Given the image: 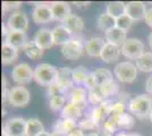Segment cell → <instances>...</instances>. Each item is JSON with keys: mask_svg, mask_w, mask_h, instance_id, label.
I'll return each mask as SVG.
<instances>
[{"mask_svg": "<svg viewBox=\"0 0 152 136\" xmlns=\"http://www.w3.org/2000/svg\"><path fill=\"white\" fill-rule=\"evenodd\" d=\"M127 107L129 112L139 119H146L152 112V99L148 94H140L133 97Z\"/></svg>", "mask_w": 152, "mask_h": 136, "instance_id": "1", "label": "cell"}, {"mask_svg": "<svg viewBox=\"0 0 152 136\" xmlns=\"http://www.w3.org/2000/svg\"><path fill=\"white\" fill-rule=\"evenodd\" d=\"M59 69L50 64H40L34 71V81L41 86H50L58 81Z\"/></svg>", "mask_w": 152, "mask_h": 136, "instance_id": "2", "label": "cell"}, {"mask_svg": "<svg viewBox=\"0 0 152 136\" xmlns=\"http://www.w3.org/2000/svg\"><path fill=\"white\" fill-rule=\"evenodd\" d=\"M114 74L121 83H132L137 76V67L129 61H123L116 65Z\"/></svg>", "mask_w": 152, "mask_h": 136, "instance_id": "3", "label": "cell"}, {"mask_svg": "<svg viewBox=\"0 0 152 136\" xmlns=\"http://www.w3.org/2000/svg\"><path fill=\"white\" fill-rule=\"evenodd\" d=\"M31 99L30 91L24 86H15L9 90L8 95V103L16 108L26 107Z\"/></svg>", "mask_w": 152, "mask_h": 136, "instance_id": "4", "label": "cell"}, {"mask_svg": "<svg viewBox=\"0 0 152 136\" xmlns=\"http://www.w3.org/2000/svg\"><path fill=\"white\" fill-rule=\"evenodd\" d=\"M12 77L14 82L19 85H26L31 83L32 79H34V71H32L28 64L22 63L16 65L12 71Z\"/></svg>", "mask_w": 152, "mask_h": 136, "instance_id": "5", "label": "cell"}, {"mask_svg": "<svg viewBox=\"0 0 152 136\" xmlns=\"http://www.w3.org/2000/svg\"><path fill=\"white\" fill-rule=\"evenodd\" d=\"M60 51H61V55L66 59H68V60H77L78 58H81V56L83 55L84 45H83V43L81 42L80 39L73 38L67 43L61 45Z\"/></svg>", "mask_w": 152, "mask_h": 136, "instance_id": "6", "label": "cell"}, {"mask_svg": "<svg viewBox=\"0 0 152 136\" xmlns=\"http://www.w3.org/2000/svg\"><path fill=\"white\" fill-rule=\"evenodd\" d=\"M52 2H38L33 9L32 18L37 24H47L53 20L52 15Z\"/></svg>", "mask_w": 152, "mask_h": 136, "instance_id": "7", "label": "cell"}, {"mask_svg": "<svg viewBox=\"0 0 152 136\" xmlns=\"http://www.w3.org/2000/svg\"><path fill=\"white\" fill-rule=\"evenodd\" d=\"M121 53L129 59L140 58L144 53V44L139 39H127L126 42L121 45Z\"/></svg>", "mask_w": 152, "mask_h": 136, "instance_id": "8", "label": "cell"}, {"mask_svg": "<svg viewBox=\"0 0 152 136\" xmlns=\"http://www.w3.org/2000/svg\"><path fill=\"white\" fill-rule=\"evenodd\" d=\"M2 132L8 136H26V120L22 117L10 118L5 123Z\"/></svg>", "mask_w": 152, "mask_h": 136, "instance_id": "9", "label": "cell"}, {"mask_svg": "<svg viewBox=\"0 0 152 136\" xmlns=\"http://www.w3.org/2000/svg\"><path fill=\"white\" fill-rule=\"evenodd\" d=\"M7 26L9 31H17V32H26L28 28V20L25 13L23 12H15L7 20Z\"/></svg>", "mask_w": 152, "mask_h": 136, "instance_id": "10", "label": "cell"}, {"mask_svg": "<svg viewBox=\"0 0 152 136\" xmlns=\"http://www.w3.org/2000/svg\"><path fill=\"white\" fill-rule=\"evenodd\" d=\"M126 14L133 20H141L145 18V4L142 1H131L126 4Z\"/></svg>", "mask_w": 152, "mask_h": 136, "instance_id": "11", "label": "cell"}, {"mask_svg": "<svg viewBox=\"0 0 152 136\" xmlns=\"http://www.w3.org/2000/svg\"><path fill=\"white\" fill-rule=\"evenodd\" d=\"M33 41L42 50L50 49L51 47L55 44L53 43V38H52V31L48 30V28H40L38 32L35 33Z\"/></svg>", "mask_w": 152, "mask_h": 136, "instance_id": "12", "label": "cell"}, {"mask_svg": "<svg viewBox=\"0 0 152 136\" xmlns=\"http://www.w3.org/2000/svg\"><path fill=\"white\" fill-rule=\"evenodd\" d=\"M51 10H52V15H53V20L63 22V23L72 15L69 5L67 2H64V1L52 2Z\"/></svg>", "mask_w": 152, "mask_h": 136, "instance_id": "13", "label": "cell"}, {"mask_svg": "<svg viewBox=\"0 0 152 136\" xmlns=\"http://www.w3.org/2000/svg\"><path fill=\"white\" fill-rule=\"evenodd\" d=\"M51 31H52L53 43L57 45H64L65 43H67L69 40H72L74 38L73 36V33L70 32L66 26H64L63 24L53 27Z\"/></svg>", "mask_w": 152, "mask_h": 136, "instance_id": "14", "label": "cell"}, {"mask_svg": "<svg viewBox=\"0 0 152 136\" xmlns=\"http://www.w3.org/2000/svg\"><path fill=\"white\" fill-rule=\"evenodd\" d=\"M9 45L16 48L17 50L24 49L27 44V35L25 32H17V31H9L8 35L6 36V41Z\"/></svg>", "mask_w": 152, "mask_h": 136, "instance_id": "15", "label": "cell"}, {"mask_svg": "<svg viewBox=\"0 0 152 136\" xmlns=\"http://www.w3.org/2000/svg\"><path fill=\"white\" fill-rule=\"evenodd\" d=\"M106 41L102 38H92L85 44V51L90 57H100L106 45Z\"/></svg>", "mask_w": 152, "mask_h": 136, "instance_id": "16", "label": "cell"}, {"mask_svg": "<svg viewBox=\"0 0 152 136\" xmlns=\"http://www.w3.org/2000/svg\"><path fill=\"white\" fill-rule=\"evenodd\" d=\"M121 50V49L118 45H115V44H113V43H108L107 42L101 52L100 58H101L104 63H108V64L115 63V61H117V59L119 58Z\"/></svg>", "mask_w": 152, "mask_h": 136, "instance_id": "17", "label": "cell"}, {"mask_svg": "<svg viewBox=\"0 0 152 136\" xmlns=\"http://www.w3.org/2000/svg\"><path fill=\"white\" fill-rule=\"evenodd\" d=\"M18 57V50L9 45L7 42H4L1 45V63L2 65H10L16 61Z\"/></svg>", "mask_w": 152, "mask_h": 136, "instance_id": "18", "label": "cell"}, {"mask_svg": "<svg viewBox=\"0 0 152 136\" xmlns=\"http://www.w3.org/2000/svg\"><path fill=\"white\" fill-rule=\"evenodd\" d=\"M106 40L108 43H113L115 45L121 47L127 40L126 32H124L123 30L118 28V27H114V28L109 30L108 32H106Z\"/></svg>", "mask_w": 152, "mask_h": 136, "instance_id": "19", "label": "cell"}, {"mask_svg": "<svg viewBox=\"0 0 152 136\" xmlns=\"http://www.w3.org/2000/svg\"><path fill=\"white\" fill-rule=\"evenodd\" d=\"M58 69H59V74H58L57 83L66 92L74 84V81H73V69H70L69 67H61V68H58Z\"/></svg>", "mask_w": 152, "mask_h": 136, "instance_id": "20", "label": "cell"}, {"mask_svg": "<svg viewBox=\"0 0 152 136\" xmlns=\"http://www.w3.org/2000/svg\"><path fill=\"white\" fill-rule=\"evenodd\" d=\"M70 103L75 104L76 107L84 109L88 105V94L86 91L82 87H76L70 93Z\"/></svg>", "mask_w": 152, "mask_h": 136, "instance_id": "21", "label": "cell"}, {"mask_svg": "<svg viewBox=\"0 0 152 136\" xmlns=\"http://www.w3.org/2000/svg\"><path fill=\"white\" fill-rule=\"evenodd\" d=\"M64 26H66L73 34H80L84 30V22L81 17L76 15H70L67 20L63 23Z\"/></svg>", "mask_w": 152, "mask_h": 136, "instance_id": "22", "label": "cell"}, {"mask_svg": "<svg viewBox=\"0 0 152 136\" xmlns=\"http://www.w3.org/2000/svg\"><path fill=\"white\" fill-rule=\"evenodd\" d=\"M96 25L101 31L106 33L109 30L116 27V18H114L113 16H110L107 13L100 14L96 18Z\"/></svg>", "mask_w": 152, "mask_h": 136, "instance_id": "23", "label": "cell"}, {"mask_svg": "<svg viewBox=\"0 0 152 136\" xmlns=\"http://www.w3.org/2000/svg\"><path fill=\"white\" fill-rule=\"evenodd\" d=\"M107 14L113 16L114 18H118L126 14V4L123 1H113L107 6Z\"/></svg>", "mask_w": 152, "mask_h": 136, "instance_id": "24", "label": "cell"}, {"mask_svg": "<svg viewBox=\"0 0 152 136\" xmlns=\"http://www.w3.org/2000/svg\"><path fill=\"white\" fill-rule=\"evenodd\" d=\"M45 132V127L37 118H30L26 120V136H38Z\"/></svg>", "mask_w": 152, "mask_h": 136, "instance_id": "25", "label": "cell"}, {"mask_svg": "<svg viewBox=\"0 0 152 136\" xmlns=\"http://www.w3.org/2000/svg\"><path fill=\"white\" fill-rule=\"evenodd\" d=\"M76 128V124L74 119H58L53 124V132H61L65 134H69L73 129Z\"/></svg>", "mask_w": 152, "mask_h": 136, "instance_id": "26", "label": "cell"}, {"mask_svg": "<svg viewBox=\"0 0 152 136\" xmlns=\"http://www.w3.org/2000/svg\"><path fill=\"white\" fill-rule=\"evenodd\" d=\"M136 67L143 73H151L152 71V52H144L140 58L136 60Z\"/></svg>", "mask_w": 152, "mask_h": 136, "instance_id": "27", "label": "cell"}, {"mask_svg": "<svg viewBox=\"0 0 152 136\" xmlns=\"http://www.w3.org/2000/svg\"><path fill=\"white\" fill-rule=\"evenodd\" d=\"M23 50H24L26 56L30 59H32V60L40 59L43 56V51H45V50H42L40 47H38V45L35 44L34 41H28L27 44L25 45V48H24Z\"/></svg>", "mask_w": 152, "mask_h": 136, "instance_id": "28", "label": "cell"}, {"mask_svg": "<svg viewBox=\"0 0 152 136\" xmlns=\"http://www.w3.org/2000/svg\"><path fill=\"white\" fill-rule=\"evenodd\" d=\"M82 116V109L76 107L75 104L68 103L65 105V108L61 111V117L64 119H77Z\"/></svg>", "mask_w": 152, "mask_h": 136, "instance_id": "29", "label": "cell"}, {"mask_svg": "<svg viewBox=\"0 0 152 136\" xmlns=\"http://www.w3.org/2000/svg\"><path fill=\"white\" fill-rule=\"evenodd\" d=\"M93 74H94V77L96 79V83H98L99 86L102 84H106L108 82L114 81L111 71L107 69V68H99V69L93 71Z\"/></svg>", "mask_w": 152, "mask_h": 136, "instance_id": "30", "label": "cell"}, {"mask_svg": "<svg viewBox=\"0 0 152 136\" xmlns=\"http://www.w3.org/2000/svg\"><path fill=\"white\" fill-rule=\"evenodd\" d=\"M90 74V71L83 67V66H78L75 69H73V81L76 84H84L85 79L88 77V75Z\"/></svg>", "mask_w": 152, "mask_h": 136, "instance_id": "31", "label": "cell"}, {"mask_svg": "<svg viewBox=\"0 0 152 136\" xmlns=\"http://www.w3.org/2000/svg\"><path fill=\"white\" fill-rule=\"evenodd\" d=\"M99 89L101 91L102 95L106 97H109L110 95H114L117 93V91H118V85L117 83L115 82V81H111V82H108L106 84H102L99 86Z\"/></svg>", "mask_w": 152, "mask_h": 136, "instance_id": "32", "label": "cell"}, {"mask_svg": "<svg viewBox=\"0 0 152 136\" xmlns=\"http://www.w3.org/2000/svg\"><path fill=\"white\" fill-rule=\"evenodd\" d=\"M118 116V126L121 128H125V129H129L132 128L135 124V120L132 115L129 113H121V115H117Z\"/></svg>", "mask_w": 152, "mask_h": 136, "instance_id": "33", "label": "cell"}, {"mask_svg": "<svg viewBox=\"0 0 152 136\" xmlns=\"http://www.w3.org/2000/svg\"><path fill=\"white\" fill-rule=\"evenodd\" d=\"M134 20L127 15H123L121 17H118V18H116V27H118V28H121L123 30L124 32H127L131 27H132V24H133Z\"/></svg>", "mask_w": 152, "mask_h": 136, "instance_id": "34", "label": "cell"}, {"mask_svg": "<svg viewBox=\"0 0 152 136\" xmlns=\"http://www.w3.org/2000/svg\"><path fill=\"white\" fill-rule=\"evenodd\" d=\"M78 128H81L82 130L90 132V133H96L99 129V124L93 121L91 118H86V119H83L82 121H80Z\"/></svg>", "mask_w": 152, "mask_h": 136, "instance_id": "35", "label": "cell"}, {"mask_svg": "<svg viewBox=\"0 0 152 136\" xmlns=\"http://www.w3.org/2000/svg\"><path fill=\"white\" fill-rule=\"evenodd\" d=\"M65 102H66V99L64 95H58V97H53L49 99V107L52 111L57 112L60 109H64L65 108Z\"/></svg>", "mask_w": 152, "mask_h": 136, "instance_id": "36", "label": "cell"}, {"mask_svg": "<svg viewBox=\"0 0 152 136\" xmlns=\"http://www.w3.org/2000/svg\"><path fill=\"white\" fill-rule=\"evenodd\" d=\"M107 115H109L108 111L106 110L102 105H98V107H95L94 109L92 110L90 118H91L93 121H95L96 124H99V123H101V121H103L104 117L107 116Z\"/></svg>", "mask_w": 152, "mask_h": 136, "instance_id": "37", "label": "cell"}, {"mask_svg": "<svg viewBox=\"0 0 152 136\" xmlns=\"http://www.w3.org/2000/svg\"><path fill=\"white\" fill-rule=\"evenodd\" d=\"M88 99H89V101L91 102V103L96 104V107L100 105V104L106 100L104 97L102 95L101 91H100L99 87H96V89H94V90L90 91L89 94H88Z\"/></svg>", "mask_w": 152, "mask_h": 136, "instance_id": "38", "label": "cell"}, {"mask_svg": "<svg viewBox=\"0 0 152 136\" xmlns=\"http://www.w3.org/2000/svg\"><path fill=\"white\" fill-rule=\"evenodd\" d=\"M63 93H65V90L56 82V83H53V84L50 85L48 87V90H47V97H49V99H51V97H53L63 95Z\"/></svg>", "mask_w": 152, "mask_h": 136, "instance_id": "39", "label": "cell"}, {"mask_svg": "<svg viewBox=\"0 0 152 136\" xmlns=\"http://www.w3.org/2000/svg\"><path fill=\"white\" fill-rule=\"evenodd\" d=\"M2 13H5L7 10H14L17 9L22 6L20 1H2Z\"/></svg>", "mask_w": 152, "mask_h": 136, "instance_id": "40", "label": "cell"}, {"mask_svg": "<svg viewBox=\"0 0 152 136\" xmlns=\"http://www.w3.org/2000/svg\"><path fill=\"white\" fill-rule=\"evenodd\" d=\"M84 85L89 89L90 91L94 90L96 87H99V85L96 83V79L94 77V74L93 73H90L89 75H88V77L85 79V82H84Z\"/></svg>", "mask_w": 152, "mask_h": 136, "instance_id": "41", "label": "cell"}, {"mask_svg": "<svg viewBox=\"0 0 152 136\" xmlns=\"http://www.w3.org/2000/svg\"><path fill=\"white\" fill-rule=\"evenodd\" d=\"M124 110H125V104L121 101H116L110 115H121V113H124Z\"/></svg>", "mask_w": 152, "mask_h": 136, "instance_id": "42", "label": "cell"}, {"mask_svg": "<svg viewBox=\"0 0 152 136\" xmlns=\"http://www.w3.org/2000/svg\"><path fill=\"white\" fill-rule=\"evenodd\" d=\"M144 20H145L146 25H149L150 27H152V8H149V9L146 10Z\"/></svg>", "mask_w": 152, "mask_h": 136, "instance_id": "43", "label": "cell"}, {"mask_svg": "<svg viewBox=\"0 0 152 136\" xmlns=\"http://www.w3.org/2000/svg\"><path fill=\"white\" fill-rule=\"evenodd\" d=\"M74 5H75L77 8H80V9H84V8L90 7L91 2H90V1H75Z\"/></svg>", "mask_w": 152, "mask_h": 136, "instance_id": "44", "label": "cell"}, {"mask_svg": "<svg viewBox=\"0 0 152 136\" xmlns=\"http://www.w3.org/2000/svg\"><path fill=\"white\" fill-rule=\"evenodd\" d=\"M145 90L149 94H152V75L149 76L145 82Z\"/></svg>", "mask_w": 152, "mask_h": 136, "instance_id": "45", "label": "cell"}, {"mask_svg": "<svg viewBox=\"0 0 152 136\" xmlns=\"http://www.w3.org/2000/svg\"><path fill=\"white\" fill-rule=\"evenodd\" d=\"M68 136H85V134H84V132H83L81 128H77V127H76L75 129H73L69 134H68Z\"/></svg>", "mask_w": 152, "mask_h": 136, "instance_id": "46", "label": "cell"}, {"mask_svg": "<svg viewBox=\"0 0 152 136\" xmlns=\"http://www.w3.org/2000/svg\"><path fill=\"white\" fill-rule=\"evenodd\" d=\"M51 136H68V135L65 134V133H61V132H52Z\"/></svg>", "mask_w": 152, "mask_h": 136, "instance_id": "47", "label": "cell"}, {"mask_svg": "<svg viewBox=\"0 0 152 136\" xmlns=\"http://www.w3.org/2000/svg\"><path fill=\"white\" fill-rule=\"evenodd\" d=\"M4 90H7V81L5 75H2V91Z\"/></svg>", "mask_w": 152, "mask_h": 136, "instance_id": "48", "label": "cell"}, {"mask_svg": "<svg viewBox=\"0 0 152 136\" xmlns=\"http://www.w3.org/2000/svg\"><path fill=\"white\" fill-rule=\"evenodd\" d=\"M148 41H149V44H150V48L152 49V32L149 34V36H148Z\"/></svg>", "mask_w": 152, "mask_h": 136, "instance_id": "49", "label": "cell"}, {"mask_svg": "<svg viewBox=\"0 0 152 136\" xmlns=\"http://www.w3.org/2000/svg\"><path fill=\"white\" fill-rule=\"evenodd\" d=\"M38 136H51V134H49L48 132H43V133H41V134H39Z\"/></svg>", "mask_w": 152, "mask_h": 136, "instance_id": "50", "label": "cell"}, {"mask_svg": "<svg viewBox=\"0 0 152 136\" xmlns=\"http://www.w3.org/2000/svg\"><path fill=\"white\" fill-rule=\"evenodd\" d=\"M85 136H99L96 133H89V134H85Z\"/></svg>", "mask_w": 152, "mask_h": 136, "instance_id": "51", "label": "cell"}, {"mask_svg": "<svg viewBox=\"0 0 152 136\" xmlns=\"http://www.w3.org/2000/svg\"><path fill=\"white\" fill-rule=\"evenodd\" d=\"M116 136H128L127 134H124V133H119V134H117Z\"/></svg>", "mask_w": 152, "mask_h": 136, "instance_id": "52", "label": "cell"}, {"mask_svg": "<svg viewBox=\"0 0 152 136\" xmlns=\"http://www.w3.org/2000/svg\"><path fill=\"white\" fill-rule=\"evenodd\" d=\"M128 136H142V135H140V134H128Z\"/></svg>", "mask_w": 152, "mask_h": 136, "instance_id": "53", "label": "cell"}, {"mask_svg": "<svg viewBox=\"0 0 152 136\" xmlns=\"http://www.w3.org/2000/svg\"><path fill=\"white\" fill-rule=\"evenodd\" d=\"M150 120H151V123H152V112H151V115H150Z\"/></svg>", "mask_w": 152, "mask_h": 136, "instance_id": "54", "label": "cell"}]
</instances>
